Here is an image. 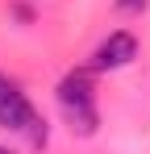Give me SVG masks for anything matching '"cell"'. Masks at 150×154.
Wrapping results in <instances>:
<instances>
[{
	"instance_id": "cell-1",
	"label": "cell",
	"mask_w": 150,
	"mask_h": 154,
	"mask_svg": "<svg viewBox=\"0 0 150 154\" xmlns=\"http://www.w3.org/2000/svg\"><path fill=\"white\" fill-rule=\"evenodd\" d=\"M58 108H63V121L71 125V133L79 137H92L100 125V112H96V88L83 71H71L63 75L58 83Z\"/></svg>"
},
{
	"instance_id": "cell-2",
	"label": "cell",
	"mask_w": 150,
	"mask_h": 154,
	"mask_svg": "<svg viewBox=\"0 0 150 154\" xmlns=\"http://www.w3.org/2000/svg\"><path fill=\"white\" fill-rule=\"evenodd\" d=\"M0 125L13 129V133H29L33 146H46V121H38V112H33L29 96H25L17 83L0 92Z\"/></svg>"
},
{
	"instance_id": "cell-3",
	"label": "cell",
	"mask_w": 150,
	"mask_h": 154,
	"mask_svg": "<svg viewBox=\"0 0 150 154\" xmlns=\"http://www.w3.org/2000/svg\"><path fill=\"white\" fill-rule=\"evenodd\" d=\"M133 58H138V38H133L129 29H117V33H108L96 50H92V67H96V71H121Z\"/></svg>"
},
{
	"instance_id": "cell-4",
	"label": "cell",
	"mask_w": 150,
	"mask_h": 154,
	"mask_svg": "<svg viewBox=\"0 0 150 154\" xmlns=\"http://www.w3.org/2000/svg\"><path fill=\"white\" fill-rule=\"evenodd\" d=\"M150 0H117V13H142Z\"/></svg>"
},
{
	"instance_id": "cell-5",
	"label": "cell",
	"mask_w": 150,
	"mask_h": 154,
	"mask_svg": "<svg viewBox=\"0 0 150 154\" xmlns=\"http://www.w3.org/2000/svg\"><path fill=\"white\" fill-rule=\"evenodd\" d=\"M4 88H13V83H8V79H4V75H0V92H4Z\"/></svg>"
},
{
	"instance_id": "cell-6",
	"label": "cell",
	"mask_w": 150,
	"mask_h": 154,
	"mask_svg": "<svg viewBox=\"0 0 150 154\" xmlns=\"http://www.w3.org/2000/svg\"><path fill=\"white\" fill-rule=\"evenodd\" d=\"M0 154H13V150H4V146H0Z\"/></svg>"
}]
</instances>
